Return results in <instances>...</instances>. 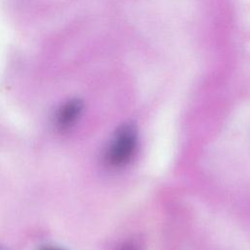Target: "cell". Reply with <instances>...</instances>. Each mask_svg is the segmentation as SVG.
Instances as JSON below:
<instances>
[{"label": "cell", "mask_w": 250, "mask_h": 250, "mask_svg": "<svg viewBox=\"0 0 250 250\" xmlns=\"http://www.w3.org/2000/svg\"><path fill=\"white\" fill-rule=\"evenodd\" d=\"M138 130L135 124L125 123L114 133L106 150L107 162L115 167L126 164L132 157L137 144Z\"/></svg>", "instance_id": "1"}, {"label": "cell", "mask_w": 250, "mask_h": 250, "mask_svg": "<svg viewBox=\"0 0 250 250\" xmlns=\"http://www.w3.org/2000/svg\"><path fill=\"white\" fill-rule=\"evenodd\" d=\"M83 110V102L79 99H71L59 108L56 114V127L61 132L72 128L79 119Z\"/></svg>", "instance_id": "2"}, {"label": "cell", "mask_w": 250, "mask_h": 250, "mask_svg": "<svg viewBox=\"0 0 250 250\" xmlns=\"http://www.w3.org/2000/svg\"><path fill=\"white\" fill-rule=\"evenodd\" d=\"M0 250H11V249L6 246H0Z\"/></svg>", "instance_id": "5"}, {"label": "cell", "mask_w": 250, "mask_h": 250, "mask_svg": "<svg viewBox=\"0 0 250 250\" xmlns=\"http://www.w3.org/2000/svg\"><path fill=\"white\" fill-rule=\"evenodd\" d=\"M42 250H63V249H61V248H54V247H48V248H44Z\"/></svg>", "instance_id": "4"}, {"label": "cell", "mask_w": 250, "mask_h": 250, "mask_svg": "<svg viewBox=\"0 0 250 250\" xmlns=\"http://www.w3.org/2000/svg\"><path fill=\"white\" fill-rule=\"evenodd\" d=\"M122 250H136L134 247H132V246H130V245H128V246H125V247H123V249Z\"/></svg>", "instance_id": "3"}]
</instances>
